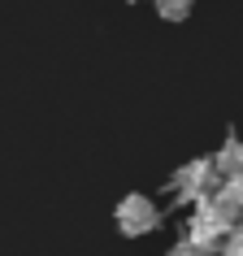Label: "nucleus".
I'll return each instance as SVG.
<instances>
[{
    "label": "nucleus",
    "instance_id": "1",
    "mask_svg": "<svg viewBox=\"0 0 243 256\" xmlns=\"http://www.w3.org/2000/svg\"><path fill=\"white\" fill-rule=\"evenodd\" d=\"M243 222V204L230 196V187L222 182L217 191H208L204 200L191 204V217H187V230L182 234H191L196 243H204V248H217L222 252V243H226V234Z\"/></svg>",
    "mask_w": 243,
    "mask_h": 256
},
{
    "label": "nucleus",
    "instance_id": "2",
    "mask_svg": "<svg viewBox=\"0 0 243 256\" xmlns=\"http://www.w3.org/2000/svg\"><path fill=\"white\" fill-rule=\"evenodd\" d=\"M222 187V170H217L213 156H191V161H182L174 170V178H170V196H174L178 204H196L204 200L208 191Z\"/></svg>",
    "mask_w": 243,
    "mask_h": 256
},
{
    "label": "nucleus",
    "instance_id": "3",
    "mask_svg": "<svg viewBox=\"0 0 243 256\" xmlns=\"http://www.w3.org/2000/svg\"><path fill=\"white\" fill-rule=\"evenodd\" d=\"M113 226H118L122 239H144L152 230H161V208H156L144 191H130V196H122L118 208H113Z\"/></svg>",
    "mask_w": 243,
    "mask_h": 256
},
{
    "label": "nucleus",
    "instance_id": "4",
    "mask_svg": "<svg viewBox=\"0 0 243 256\" xmlns=\"http://www.w3.org/2000/svg\"><path fill=\"white\" fill-rule=\"evenodd\" d=\"M213 161H217V170H222V182L226 178H234V174H243V139L230 130L226 135V144L213 152Z\"/></svg>",
    "mask_w": 243,
    "mask_h": 256
},
{
    "label": "nucleus",
    "instance_id": "5",
    "mask_svg": "<svg viewBox=\"0 0 243 256\" xmlns=\"http://www.w3.org/2000/svg\"><path fill=\"white\" fill-rule=\"evenodd\" d=\"M152 4H156L161 22H187L196 14V0H152Z\"/></svg>",
    "mask_w": 243,
    "mask_h": 256
},
{
    "label": "nucleus",
    "instance_id": "6",
    "mask_svg": "<svg viewBox=\"0 0 243 256\" xmlns=\"http://www.w3.org/2000/svg\"><path fill=\"white\" fill-rule=\"evenodd\" d=\"M170 256H222L217 248H204V243H196L191 234H182V239L170 248Z\"/></svg>",
    "mask_w": 243,
    "mask_h": 256
},
{
    "label": "nucleus",
    "instance_id": "7",
    "mask_svg": "<svg viewBox=\"0 0 243 256\" xmlns=\"http://www.w3.org/2000/svg\"><path fill=\"white\" fill-rule=\"evenodd\" d=\"M222 256H243V222L226 234V243H222Z\"/></svg>",
    "mask_w": 243,
    "mask_h": 256
},
{
    "label": "nucleus",
    "instance_id": "8",
    "mask_svg": "<svg viewBox=\"0 0 243 256\" xmlns=\"http://www.w3.org/2000/svg\"><path fill=\"white\" fill-rule=\"evenodd\" d=\"M226 187H230V196L243 204V174H234V178H226Z\"/></svg>",
    "mask_w": 243,
    "mask_h": 256
},
{
    "label": "nucleus",
    "instance_id": "9",
    "mask_svg": "<svg viewBox=\"0 0 243 256\" xmlns=\"http://www.w3.org/2000/svg\"><path fill=\"white\" fill-rule=\"evenodd\" d=\"M130 4H135V0H130Z\"/></svg>",
    "mask_w": 243,
    "mask_h": 256
}]
</instances>
